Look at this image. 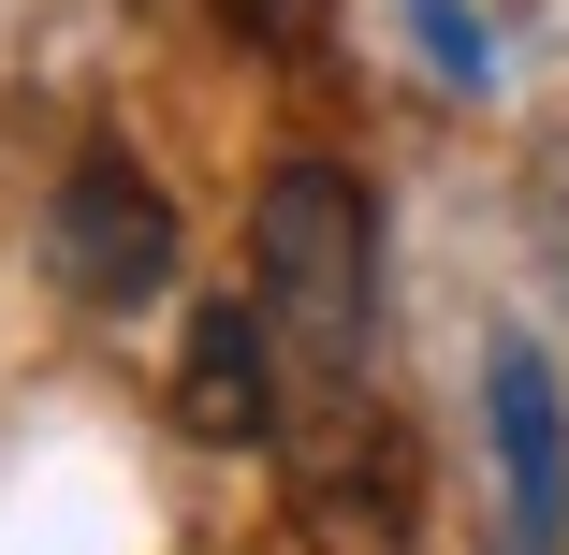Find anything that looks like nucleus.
I'll return each mask as SVG.
<instances>
[{
	"instance_id": "nucleus-1",
	"label": "nucleus",
	"mask_w": 569,
	"mask_h": 555,
	"mask_svg": "<svg viewBox=\"0 0 569 555\" xmlns=\"http://www.w3.org/2000/svg\"><path fill=\"white\" fill-rule=\"evenodd\" d=\"M249 293L278 321V366H292V409L321 395H366V351H380V190L351 161L292 147L263 176V219H249Z\"/></svg>"
},
{
	"instance_id": "nucleus-2",
	"label": "nucleus",
	"mask_w": 569,
	"mask_h": 555,
	"mask_svg": "<svg viewBox=\"0 0 569 555\" xmlns=\"http://www.w3.org/2000/svg\"><path fill=\"white\" fill-rule=\"evenodd\" d=\"M278 483H292V526L307 555H409V512H423V468H409V424L380 395H321L278 424Z\"/></svg>"
},
{
	"instance_id": "nucleus-3",
	"label": "nucleus",
	"mask_w": 569,
	"mask_h": 555,
	"mask_svg": "<svg viewBox=\"0 0 569 555\" xmlns=\"http://www.w3.org/2000/svg\"><path fill=\"white\" fill-rule=\"evenodd\" d=\"M44 278L88 307V321H132L161 278H176V190L102 132V147H73V176H59V205H44Z\"/></svg>"
},
{
	"instance_id": "nucleus-4",
	"label": "nucleus",
	"mask_w": 569,
	"mask_h": 555,
	"mask_svg": "<svg viewBox=\"0 0 569 555\" xmlns=\"http://www.w3.org/2000/svg\"><path fill=\"white\" fill-rule=\"evenodd\" d=\"M482 424H497V497H511V555L569 541V395L540 366V337L482 351Z\"/></svg>"
},
{
	"instance_id": "nucleus-5",
	"label": "nucleus",
	"mask_w": 569,
	"mask_h": 555,
	"mask_svg": "<svg viewBox=\"0 0 569 555\" xmlns=\"http://www.w3.org/2000/svg\"><path fill=\"white\" fill-rule=\"evenodd\" d=\"M176 424H190V438H278V424H292V366H278L263 293L190 307V351H176Z\"/></svg>"
},
{
	"instance_id": "nucleus-6",
	"label": "nucleus",
	"mask_w": 569,
	"mask_h": 555,
	"mask_svg": "<svg viewBox=\"0 0 569 555\" xmlns=\"http://www.w3.org/2000/svg\"><path fill=\"white\" fill-rule=\"evenodd\" d=\"M219 30L263 44V59H307V44H321V0H219Z\"/></svg>"
},
{
	"instance_id": "nucleus-7",
	"label": "nucleus",
	"mask_w": 569,
	"mask_h": 555,
	"mask_svg": "<svg viewBox=\"0 0 569 555\" xmlns=\"http://www.w3.org/2000/svg\"><path fill=\"white\" fill-rule=\"evenodd\" d=\"M409 16H423V44H438V73H482V30L452 16V0H409Z\"/></svg>"
}]
</instances>
